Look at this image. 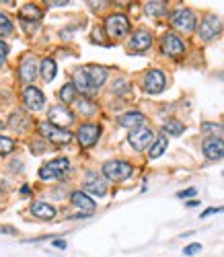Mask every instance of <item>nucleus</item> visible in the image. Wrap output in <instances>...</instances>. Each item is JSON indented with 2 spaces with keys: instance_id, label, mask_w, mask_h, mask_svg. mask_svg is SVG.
<instances>
[{
  "instance_id": "35",
  "label": "nucleus",
  "mask_w": 224,
  "mask_h": 257,
  "mask_svg": "<svg viewBox=\"0 0 224 257\" xmlns=\"http://www.w3.org/2000/svg\"><path fill=\"white\" fill-rule=\"evenodd\" d=\"M201 130H204V132H212V130H222V125H218V123H204V125H201Z\"/></svg>"
},
{
  "instance_id": "1",
  "label": "nucleus",
  "mask_w": 224,
  "mask_h": 257,
  "mask_svg": "<svg viewBox=\"0 0 224 257\" xmlns=\"http://www.w3.org/2000/svg\"><path fill=\"white\" fill-rule=\"evenodd\" d=\"M101 173L111 181H126L134 173V167L126 161H107L101 167Z\"/></svg>"
},
{
  "instance_id": "8",
  "label": "nucleus",
  "mask_w": 224,
  "mask_h": 257,
  "mask_svg": "<svg viewBox=\"0 0 224 257\" xmlns=\"http://www.w3.org/2000/svg\"><path fill=\"white\" fill-rule=\"evenodd\" d=\"M165 84H167V80H165V74L161 70H148L144 74V80H142L144 91L150 95H159L161 91H165Z\"/></svg>"
},
{
  "instance_id": "11",
  "label": "nucleus",
  "mask_w": 224,
  "mask_h": 257,
  "mask_svg": "<svg viewBox=\"0 0 224 257\" xmlns=\"http://www.w3.org/2000/svg\"><path fill=\"white\" fill-rule=\"evenodd\" d=\"M201 151L208 161H220L224 157V140L218 136H208L201 144Z\"/></svg>"
},
{
  "instance_id": "23",
  "label": "nucleus",
  "mask_w": 224,
  "mask_h": 257,
  "mask_svg": "<svg viewBox=\"0 0 224 257\" xmlns=\"http://www.w3.org/2000/svg\"><path fill=\"white\" fill-rule=\"evenodd\" d=\"M167 144H169V140H167V136H159L154 142H152V146H150V153H148V157L150 159H159L165 151H167Z\"/></svg>"
},
{
  "instance_id": "21",
  "label": "nucleus",
  "mask_w": 224,
  "mask_h": 257,
  "mask_svg": "<svg viewBox=\"0 0 224 257\" xmlns=\"http://www.w3.org/2000/svg\"><path fill=\"white\" fill-rule=\"evenodd\" d=\"M86 74H88V78H91V82H93L95 89H99L101 84L107 80V70H105L103 66H88V68H86Z\"/></svg>"
},
{
  "instance_id": "32",
  "label": "nucleus",
  "mask_w": 224,
  "mask_h": 257,
  "mask_svg": "<svg viewBox=\"0 0 224 257\" xmlns=\"http://www.w3.org/2000/svg\"><path fill=\"white\" fill-rule=\"evenodd\" d=\"M197 194L195 187H189V189H181V191H177V198H193Z\"/></svg>"
},
{
  "instance_id": "33",
  "label": "nucleus",
  "mask_w": 224,
  "mask_h": 257,
  "mask_svg": "<svg viewBox=\"0 0 224 257\" xmlns=\"http://www.w3.org/2000/svg\"><path fill=\"white\" fill-rule=\"evenodd\" d=\"M7 54H9L7 44H3V41H0V68H3V64H5V60H7Z\"/></svg>"
},
{
  "instance_id": "31",
  "label": "nucleus",
  "mask_w": 224,
  "mask_h": 257,
  "mask_svg": "<svg viewBox=\"0 0 224 257\" xmlns=\"http://www.w3.org/2000/svg\"><path fill=\"white\" fill-rule=\"evenodd\" d=\"M197 251H201V245H199V243H191V245H187V247L183 249V255L189 257V255H195Z\"/></svg>"
},
{
  "instance_id": "6",
  "label": "nucleus",
  "mask_w": 224,
  "mask_h": 257,
  "mask_svg": "<svg viewBox=\"0 0 224 257\" xmlns=\"http://www.w3.org/2000/svg\"><path fill=\"white\" fill-rule=\"evenodd\" d=\"M161 52L165 56H171V58H179V56H183L185 52V44H183V39L175 35V33H165L161 37Z\"/></svg>"
},
{
  "instance_id": "14",
  "label": "nucleus",
  "mask_w": 224,
  "mask_h": 257,
  "mask_svg": "<svg viewBox=\"0 0 224 257\" xmlns=\"http://www.w3.org/2000/svg\"><path fill=\"white\" fill-rule=\"evenodd\" d=\"M84 191L95 194V196H105L107 194V183L99 173L91 171V173H86V177H84Z\"/></svg>"
},
{
  "instance_id": "29",
  "label": "nucleus",
  "mask_w": 224,
  "mask_h": 257,
  "mask_svg": "<svg viewBox=\"0 0 224 257\" xmlns=\"http://www.w3.org/2000/svg\"><path fill=\"white\" fill-rule=\"evenodd\" d=\"M15 151V142L7 136H0V155H11Z\"/></svg>"
},
{
  "instance_id": "17",
  "label": "nucleus",
  "mask_w": 224,
  "mask_h": 257,
  "mask_svg": "<svg viewBox=\"0 0 224 257\" xmlns=\"http://www.w3.org/2000/svg\"><path fill=\"white\" fill-rule=\"evenodd\" d=\"M152 46V35L146 31V29H138V31H134L132 39H130V48L132 50H136V52H144Z\"/></svg>"
},
{
  "instance_id": "9",
  "label": "nucleus",
  "mask_w": 224,
  "mask_h": 257,
  "mask_svg": "<svg viewBox=\"0 0 224 257\" xmlns=\"http://www.w3.org/2000/svg\"><path fill=\"white\" fill-rule=\"evenodd\" d=\"M48 121L58 125V127H64V125H70L74 121V113L66 105H54L48 111Z\"/></svg>"
},
{
  "instance_id": "4",
  "label": "nucleus",
  "mask_w": 224,
  "mask_h": 257,
  "mask_svg": "<svg viewBox=\"0 0 224 257\" xmlns=\"http://www.w3.org/2000/svg\"><path fill=\"white\" fill-rule=\"evenodd\" d=\"M68 171H70V161L64 159V157H60V159H56V161H52V163H48V165H43V167L39 169V179H43V181L58 179V177H62V175L68 173Z\"/></svg>"
},
{
  "instance_id": "5",
  "label": "nucleus",
  "mask_w": 224,
  "mask_h": 257,
  "mask_svg": "<svg viewBox=\"0 0 224 257\" xmlns=\"http://www.w3.org/2000/svg\"><path fill=\"white\" fill-rule=\"evenodd\" d=\"M105 31H107L109 37H122V35H126V33L130 31V21H128V17H126V15H120V13L109 15V17L105 19Z\"/></svg>"
},
{
  "instance_id": "15",
  "label": "nucleus",
  "mask_w": 224,
  "mask_h": 257,
  "mask_svg": "<svg viewBox=\"0 0 224 257\" xmlns=\"http://www.w3.org/2000/svg\"><path fill=\"white\" fill-rule=\"evenodd\" d=\"M35 76H37V62L33 56H25L19 64V78L29 84L35 80Z\"/></svg>"
},
{
  "instance_id": "20",
  "label": "nucleus",
  "mask_w": 224,
  "mask_h": 257,
  "mask_svg": "<svg viewBox=\"0 0 224 257\" xmlns=\"http://www.w3.org/2000/svg\"><path fill=\"white\" fill-rule=\"evenodd\" d=\"M70 200H72V204L76 206V208H80V210H84L86 214H91V212H95V208H97V204L88 198L84 191H74V194L70 196Z\"/></svg>"
},
{
  "instance_id": "36",
  "label": "nucleus",
  "mask_w": 224,
  "mask_h": 257,
  "mask_svg": "<svg viewBox=\"0 0 224 257\" xmlns=\"http://www.w3.org/2000/svg\"><path fill=\"white\" fill-rule=\"evenodd\" d=\"M218 212H224V208H208V210H204V212H201V218L210 216V214H218Z\"/></svg>"
},
{
  "instance_id": "16",
  "label": "nucleus",
  "mask_w": 224,
  "mask_h": 257,
  "mask_svg": "<svg viewBox=\"0 0 224 257\" xmlns=\"http://www.w3.org/2000/svg\"><path fill=\"white\" fill-rule=\"evenodd\" d=\"M72 84H74V89H76L78 93H82V95H91L93 91H97V89L93 87L91 78H88V74H86V68H78V70L72 74Z\"/></svg>"
},
{
  "instance_id": "2",
  "label": "nucleus",
  "mask_w": 224,
  "mask_h": 257,
  "mask_svg": "<svg viewBox=\"0 0 224 257\" xmlns=\"http://www.w3.org/2000/svg\"><path fill=\"white\" fill-rule=\"evenodd\" d=\"M37 130H39V134L46 138V140H50L54 144H60V146L62 144H68L72 140V134L70 132H66L64 127H58V125H54L50 121H41L37 125Z\"/></svg>"
},
{
  "instance_id": "39",
  "label": "nucleus",
  "mask_w": 224,
  "mask_h": 257,
  "mask_svg": "<svg viewBox=\"0 0 224 257\" xmlns=\"http://www.w3.org/2000/svg\"><path fill=\"white\" fill-rule=\"evenodd\" d=\"M0 232H9V234H15V228H13V226H0Z\"/></svg>"
},
{
  "instance_id": "27",
  "label": "nucleus",
  "mask_w": 224,
  "mask_h": 257,
  "mask_svg": "<svg viewBox=\"0 0 224 257\" xmlns=\"http://www.w3.org/2000/svg\"><path fill=\"white\" fill-rule=\"evenodd\" d=\"M74 107H76V111L80 113V115H93L95 113V109H97V107L91 103V101H88V99H76L74 101Z\"/></svg>"
},
{
  "instance_id": "38",
  "label": "nucleus",
  "mask_w": 224,
  "mask_h": 257,
  "mask_svg": "<svg viewBox=\"0 0 224 257\" xmlns=\"http://www.w3.org/2000/svg\"><path fill=\"white\" fill-rule=\"evenodd\" d=\"M52 245H54V247H58V249H66V241H60V239H56Z\"/></svg>"
},
{
  "instance_id": "37",
  "label": "nucleus",
  "mask_w": 224,
  "mask_h": 257,
  "mask_svg": "<svg viewBox=\"0 0 224 257\" xmlns=\"http://www.w3.org/2000/svg\"><path fill=\"white\" fill-rule=\"evenodd\" d=\"M50 7H66V5H70L68 0H52V3H48Z\"/></svg>"
},
{
  "instance_id": "26",
  "label": "nucleus",
  "mask_w": 224,
  "mask_h": 257,
  "mask_svg": "<svg viewBox=\"0 0 224 257\" xmlns=\"http://www.w3.org/2000/svg\"><path fill=\"white\" fill-rule=\"evenodd\" d=\"M144 11L150 17H159V15H163L167 11V3H163V0H152V3L144 5Z\"/></svg>"
},
{
  "instance_id": "25",
  "label": "nucleus",
  "mask_w": 224,
  "mask_h": 257,
  "mask_svg": "<svg viewBox=\"0 0 224 257\" xmlns=\"http://www.w3.org/2000/svg\"><path fill=\"white\" fill-rule=\"evenodd\" d=\"M183 130H185V125L179 121V119H169V121L163 123V132H167L171 136H181Z\"/></svg>"
},
{
  "instance_id": "34",
  "label": "nucleus",
  "mask_w": 224,
  "mask_h": 257,
  "mask_svg": "<svg viewBox=\"0 0 224 257\" xmlns=\"http://www.w3.org/2000/svg\"><path fill=\"white\" fill-rule=\"evenodd\" d=\"M114 91H116V93L128 91V82H126V80H116V82H114Z\"/></svg>"
},
{
  "instance_id": "22",
  "label": "nucleus",
  "mask_w": 224,
  "mask_h": 257,
  "mask_svg": "<svg viewBox=\"0 0 224 257\" xmlns=\"http://www.w3.org/2000/svg\"><path fill=\"white\" fill-rule=\"evenodd\" d=\"M39 70H41V78H43V80L52 82V80L56 78V62H54L52 58H43Z\"/></svg>"
},
{
  "instance_id": "7",
  "label": "nucleus",
  "mask_w": 224,
  "mask_h": 257,
  "mask_svg": "<svg viewBox=\"0 0 224 257\" xmlns=\"http://www.w3.org/2000/svg\"><path fill=\"white\" fill-rule=\"evenodd\" d=\"M220 31H222V21H220L218 17H214V15H208V17L199 23V31H197V35H199V39L210 41V39L218 37Z\"/></svg>"
},
{
  "instance_id": "28",
  "label": "nucleus",
  "mask_w": 224,
  "mask_h": 257,
  "mask_svg": "<svg viewBox=\"0 0 224 257\" xmlns=\"http://www.w3.org/2000/svg\"><path fill=\"white\" fill-rule=\"evenodd\" d=\"M60 99L64 103H74L76 101V89H74V84H64L62 91H60Z\"/></svg>"
},
{
  "instance_id": "10",
  "label": "nucleus",
  "mask_w": 224,
  "mask_h": 257,
  "mask_svg": "<svg viewBox=\"0 0 224 257\" xmlns=\"http://www.w3.org/2000/svg\"><path fill=\"white\" fill-rule=\"evenodd\" d=\"M101 136V127L97 123H82L78 127V132H76V138L80 142L82 148H88V146H93Z\"/></svg>"
},
{
  "instance_id": "19",
  "label": "nucleus",
  "mask_w": 224,
  "mask_h": 257,
  "mask_svg": "<svg viewBox=\"0 0 224 257\" xmlns=\"http://www.w3.org/2000/svg\"><path fill=\"white\" fill-rule=\"evenodd\" d=\"M31 214L35 218H43V220H52L56 216V208L46 204V202H33L31 204Z\"/></svg>"
},
{
  "instance_id": "18",
  "label": "nucleus",
  "mask_w": 224,
  "mask_h": 257,
  "mask_svg": "<svg viewBox=\"0 0 224 257\" xmlns=\"http://www.w3.org/2000/svg\"><path fill=\"white\" fill-rule=\"evenodd\" d=\"M118 123L122 127H128V130H138V127H142V123H144V115L140 111H128V113L118 117Z\"/></svg>"
},
{
  "instance_id": "40",
  "label": "nucleus",
  "mask_w": 224,
  "mask_h": 257,
  "mask_svg": "<svg viewBox=\"0 0 224 257\" xmlns=\"http://www.w3.org/2000/svg\"><path fill=\"white\" fill-rule=\"evenodd\" d=\"M197 204H199V202H197V200H191V202H187V206H189V208H195V206H197Z\"/></svg>"
},
{
  "instance_id": "30",
  "label": "nucleus",
  "mask_w": 224,
  "mask_h": 257,
  "mask_svg": "<svg viewBox=\"0 0 224 257\" xmlns=\"http://www.w3.org/2000/svg\"><path fill=\"white\" fill-rule=\"evenodd\" d=\"M13 33V23L7 15L0 13V35H11Z\"/></svg>"
},
{
  "instance_id": "24",
  "label": "nucleus",
  "mask_w": 224,
  "mask_h": 257,
  "mask_svg": "<svg viewBox=\"0 0 224 257\" xmlns=\"http://www.w3.org/2000/svg\"><path fill=\"white\" fill-rule=\"evenodd\" d=\"M19 17L23 21H39L41 19V11L35 5H25L23 9L19 11Z\"/></svg>"
},
{
  "instance_id": "3",
  "label": "nucleus",
  "mask_w": 224,
  "mask_h": 257,
  "mask_svg": "<svg viewBox=\"0 0 224 257\" xmlns=\"http://www.w3.org/2000/svg\"><path fill=\"white\" fill-rule=\"evenodd\" d=\"M169 21H171V25L177 31H181V33H191L195 29V15L189 9H177V11H173Z\"/></svg>"
},
{
  "instance_id": "13",
  "label": "nucleus",
  "mask_w": 224,
  "mask_h": 257,
  "mask_svg": "<svg viewBox=\"0 0 224 257\" xmlns=\"http://www.w3.org/2000/svg\"><path fill=\"white\" fill-rule=\"evenodd\" d=\"M23 103L29 111H39L43 103H46V97H43V93L37 89V87H25L23 91Z\"/></svg>"
},
{
  "instance_id": "12",
  "label": "nucleus",
  "mask_w": 224,
  "mask_h": 257,
  "mask_svg": "<svg viewBox=\"0 0 224 257\" xmlns=\"http://www.w3.org/2000/svg\"><path fill=\"white\" fill-rule=\"evenodd\" d=\"M128 140L134 146V151H144V148L150 146V142L154 140V136H152V130H148V127L142 125V127H138V130H132L130 136H128Z\"/></svg>"
}]
</instances>
